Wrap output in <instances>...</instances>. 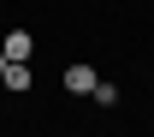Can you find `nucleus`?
<instances>
[{"instance_id": "f257e3e1", "label": "nucleus", "mask_w": 154, "mask_h": 137, "mask_svg": "<svg viewBox=\"0 0 154 137\" xmlns=\"http://www.w3.org/2000/svg\"><path fill=\"white\" fill-rule=\"evenodd\" d=\"M95 66H83V60H77V66H65V90H71V96H89V90H95Z\"/></svg>"}, {"instance_id": "f03ea898", "label": "nucleus", "mask_w": 154, "mask_h": 137, "mask_svg": "<svg viewBox=\"0 0 154 137\" xmlns=\"http://www.w3.org/2000/svg\"><path fill=\"white\" fill-rule=\"evenodd\" d=\"M0 83H6V90H12V96H24V90H30V66H24V60H6V72H0Z\"/></svg>"}, {"instance_id": "7ed1b4c3", "label": "nucleus", "mask_w": 154, "mask_h": 137, "mask_svg": "<svg viewBox=\"0 0 154 137\" xmlns=\"http://www.w3.org/2000/svg\"><path fill=\"white\" fill-rule=\"evenodd\" d=\"M30 48H36L30 30H6V42H0V54H6V60H30Z\"/></svg>"}, {"instance_id": "20e7f679", "label": "nucleus", "mask_w": 154, "mask_h": 137, "mask_svg": "<svg viewBox=\"0 0 154 137\" xmlns=\"http://www.w3.org/2000/svg\"><path fill=\"white\" fill-rule=\"evenodd\" d=\"M89 96H95V107H113V101H119V90H113V83H95Z\"/></svg>"}, {"instance_id": "39448f33", "label": "nucleus", "mask_w": 154, "mask_h": 137, "mask_svg": "<svg viewBox=\"0 0 154 137\" xmlns=\"http://www.w3.org/2000/svg\"><path fill=\"white\" fill-rule=\"evenodd\" d=\"M0 72H6V54H0Z\"/></svg>"}]
</instances>
